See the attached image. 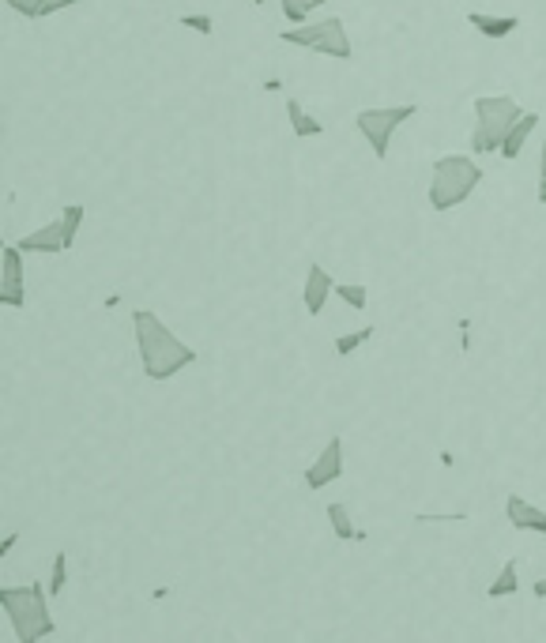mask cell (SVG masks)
Segmentation results:
<instances>
[{"instance_id":"6da1fadb","label":"cell","mask_w":546,"mask_h":643,"mask_svg":"<svg viewBox=\"0 0 546 643\" xmlns=\"http://www.w3.org/2000/svg\"><path fill=\"white\" fill-rule=\"evenodd\" d=\"M132 335H136V350H140L147 380H174L181 369L196 366V350L188 342H181L151 309L132 312Z\"/></svg>"},{"instance_id":"7a4b0ae2","label":"cell","mask_w":546,"mask_h":643,"mask_svg":"<svg viewBox=\"0 0 546 643\" xmlns=\"http://www.w3.org/2000/svg\"><path fill=\"white\" fill-rule=\"evenodd\" d=\"M0 606H5L12 632L19 643H38L57 632V620L50 613V587L23 584V587H0Z\"/></svg>"},{"instance_id":"3957f363","label":"cell","mask_w":546,"mask_h":643,"mask_svg":"<svg viewBox=\"0 0 546 643\" xmlns=\"http://www.w3.org/2000/svg\"><path fill=\"white\" fill-rule=\"evenodd\" d=\"M478 181H482V166L475 162V155H441L433 162L430 188H426L430 211H452L468 204Z\"/></svg>"},{"instance_id":"277c9868","label":"cell","mask_w":546,"mask_h":643,"mask_svg":"<svg viewBox=\"0 0 546 643\" xmlns=\"http://www.w3.org/2000/svg\"><path fill=\"white\" fill-rule=\"evenodd\" d=\"M528 113L513 95H478L475 98V132H471V155L487 158L497 155L505 143L509 128Z\"/></svg>"},{"instance_id":"5b68a950","label":"cell","mask_w":546,"mask_h":643,"mask_svg":"<svg viewBox=\"0 0 546 643\" xmlns=\"http://www.w3.org/2000/svg\"><path fill=\"white\" fill-rule=\"evenodd\" d=\"M279 41H287V46H298V50H313V53L332 57V60H350L354 57L350 34H347L340 15H328V19L302 23V27H287L279 34Z\"/></svg>"},{"instance_id":"8992f818","label":"cell","mask_w":546,"mask_h":643,"mask_svg":"<svg viewBox=\"0 0 546 643\" xmlns=\"http://www.w3.org/2000/svg\"><path fill=\"white\" fill-rule=\"evenodd\" d=\"M418 113L414 102H404V105H369V110H359L354 113V128L362 132V140L369 143V151L377 158H388V147H392V136L400 132V128Z\"/></svg>"},{"instance_id":"52a82bcc","label":"cell","mask_w":546,"mask_h":643,"mask_svg":"<svg viewBox=\"0 0 546 643\" xmlns=\"http://www.w3.org/2000/svg\"><path fill=\"white\" fill-rule=\"evenodd\" d=\"M0 305L5 309H23L27 290H23V249L5 245L0 249Z\"/></svg>"},{"instance_id":"ba28073f","label":"cell","mask_w":546,"mask_h":643,"mask_svg":"<svg viewBox=\"0 0 546 643\" xmlns=\"http://www.w3.org/2000/svg\"><path fill=\"white\" fill-rule=\"evenodd\" d=\"M340 478H343V437L332 433L328 444L321 448V456L305 466V485L317 493V489H328L332 482H340Z\"/></svg>"},{"instance_id":"9c48e42d","label":"cell","mask_w":546,"mask_h":643,"mask_svg":"<svg viewBox=\"0 0 546 643\" xmlns=\"http://www.w3.org/2000/svg\"><path fill=\"white\" fill-rule=\"evenodd\" d=\"M332 294H335V278L328 275V267H324V264H309L305 286H302V305H305V312H309V316H321Z\"/></svg>"},{"instance_id":"30bf717a","label":"cell","mask_w":546,"mask_h":643,"mask_svg":"<svg viewBox=\"0 0 546 643\" xmlns=\"http://www.w3.org/2000/svg\"><path fill=\"white\" fill-rule=\"evenodd\" d=\"M505 520L516 527V530H532V534H542L546 539V512L532 501H523L520 493H509L505 497Z\"/></svg>"},{"instance_id":"8fae6325","label":"cell","mask_w":546,"mask_h":643,"mask_svg":"<svg viewBox=\"0 0 546 643\" xmlns=\"http://www.w3.org/2000/svg\"><path fill=\"white\" fill-rule=\"evenodd\" d=\"M471 31H478L487 41H505L520 31V15H494V12H468Z\"/></svg>"},{"instance_id":"7c38bea8","label":"cell","mask_w":546,"mask_h":643,"mask_svg":"<svg viewBox=\"0 0 546 643\" xmlns=\"http://www.w3.org/2000/svg\"><path fill=\"white\" fill-rule=\"evenodd\" d=\"M23 252H46V256H57V252H65V230H60V219L46 222L41 230L27 233V238H19L15 241Z\"/></svg>"},{"instance_id":"4fadbf2b","label":"cell","mask_w":546,"mask_h":643,"mask_svg":"<svg viewBox=\"0 0 546 643\" xmlns=\"http://www.w3.org/2000/svg\"><path fill=\"white\" fill-rule=\"evenodd\" d=\"M539 124H542V117L528 110V113H523V117L509 128V136H505V143H501V151H497V155L505 158V162H516V158H520V151H523V143H528V136L535 132Z\"/></svg>"},{"instance_id":"5bb4252c","label":"cell","mask_w":546,"mask_h":643,"mask_svg":"<svg viewBox=\"0 0 546 643\" xmlns=\"http://www.w3.org/2000/svg\"><path fill=\"white\" fill-rule=\"evenodd\" d=\"M324 516H328V523H332V534L340 542H366L369 534L366 530H359L354 527V520H350V508L343 504V501H332L328 508H324Z\"/></svg>"},{"instance_id":"9a60e30c","label":"cell","mask_w":546,"mask_h":643,"mask_svg":"<svg viewBox=\"0 0 546 643\" xmlns=\"http://www.w3.org/2000/svg\"><path fill=\"white\" fill-rule=\"evenodd\" d=\"M287 124H290V132L294 136H302V140H309V136H324V124H321V117H313L305 105H302V98H287Z\"/></svg>"},{"instance_id":"2e32d148","label":"cell","mask_w":546,"mask_h":643,"mask_svg":"<svg viewBox=\"0 0 546 643\" xmlns=\"http://www.w3.org/2000/svg\"><path fill=\"white\" fill-rule=\"evenodd\" d=\"M516 591H520V561L513 557V561H505V565H501L497 580L487 587V594H490V598H513Z\"/></svg>"},{"instance_id":"e0dca14e","label":"cell","mask_w":546,"mask_h":643,"mask_svg":"<svg viewBox=\"0 0 546 643\" xmlns=\"http://www.w3.org/2000/svg\"><path fill=\"white\" fill-rule=\"evenodd\" d=\"M83 219H87V207H83V204H68L65 211H60V230H65V252L76 249V238H79Z\"/></svg>"},{"instance_id":"ac0fdd59","label":"cell","mask_w":546,"mask_h":643,"mask_svg":"<svg viewBox=\"0 0 546 643\" xmlns=\"http://www.w3.org/2000/svg\"><path fill=\"white\" fill-rule=\"evenodd\" d=\"M309 12H317V0H279V15L290 27L309 23Z\"/></svg>"},{"instance_id":"d6986e66","label":"cell","mask_w":546,"mask_h":643,"mask_svg":"<svg viewBox=\"0 0 546 643\" xmlns=\"http://www.w3.org/2000/svg\"><path fill=\"white\" fill-rule=\"evenodd\" d=\"M335 297H340L343 305H350L354 312H362L369 305V290L362 283H340V278H335Z\"/></svg>"},{"instance_id":"ffe728a7","label":"cell","mask_w":546,"mask_h":643,"mask_svg":"<svg viewBox=\"0 0 546 643\" xmlns=\"http://www.w3.org/2000/svg\"><path fill=\"white\" fill-rule=\"evenodd\" d=\"M373 335H377L373 324H366V328H359V331H347V335H335V358H350V354L359 350L362 342H369Z\"/></svg>"},{"instance_id":"44dd1931","label":"cell","mask_w":546,"mask_h":643,"mask_svg":"<svg viewBox=\"0 0 546 643\" xmlns=\"http://www.w3.org/2000/svg\"><path fill=\"white\" fill-rule=\"evenodd\" d=\"M50 598H57V594H65V587H68V549H57L53 553V568H50Z\"/></svg>"},{"instance_id":"7402d4cb","label":"cell","mask_w":546,"mask_h":643,"mask_svg":"<svg viewBox=\"0 0 546 643\" xmlns=\"http://www.w3.org/2000/svg\"><path fill=\"white\" fill-rule=\"evenodd\" d=\"M177 23H181L185 31L204 34V38H212V34H215V19H212V15H204V12H185V15H177Z\"/></svg>"},{"instance_id":"603a6c76","label":"cell","mask_w":546,"mask_h":643,"mask_svg":"<svg viewBox=\"0 0 546 643\" xmlns=\"http://www.w3.org/2000/svg\"><path fill=\"white\" fill-rule=\"evenodd\" d=\"M5 8H12L23 19H41V0H5Z\"/></svg>"},{"instance_id":"cb8c5ba5","label":"cell","mask_w":546,"mask_h":643,"mask_svg":"<svg viewBox=\"0 0 546 643\" xmlns=\"http://www.w3.org/2000/svg\"><path fill=\"white\" fill-rule=\"evenodd\" d=\"M76 5H83V0H41V19L57 15V12H68V8H76Z\"/></svg>"},{"instance_id":"d4e9b609","label":"cell","mask_w":546,"mask_h":643,"mask_svg":"<svg viewBox=\"0 0 546 643\" xmlns=\"http://www.w3.org/2000/svg\"><path fill=\"white\" fill-rule=\"evenodd\" d=\"M15 542H19V530H12V534H5V542H0V557H8V553L15 549Z\"/></svg>"},{"instance_id":"484cf974","label":"cell","mask_w":546,"mask_h":643,"mask_svg":"<svg viewBox=\"0 0 546 643\" xmlns=\"http://www.w3.org/2000/svg\"><path fill=\"white\" fill-rule=\"evenodd\" d=\"M539 177L546 181V132H542V147H539Z\"/></svg>"},{"instance_id":"4316f807","label":"cell","mask_w":546,"mask_h":643,"mask_svg":"<svg viewBox=\"0 0 546 643\" xmlns=\"http://www.w3.org/2000/svg\"><path fill=\"white\" fill-rule=\"evenodd\" d=\"M532 594H535V598H546V575H542V580H535V587H532Z\"/></svg>"},{"instance_id":"83f0119b","label":"cell","mask_w":546,"mask_h":643,"mask_svg":"<svg viewBox=\"0 0 546 643\" xmlns=\"http://www.w3.org/2000/svg\"><path fill=\"white\" fill-rule=\"evenodd\" d=\"M264 91H283V79H264Z\"/></svg>"},{"instance_id":"f1b7e54d","label":"cell","mask_w":546,"mask_h":643,"mask_svg":"<svg viewBox=\"0 0 546 643\" xmlns=\"http://www.w3.org/2000/svg\"><path fill=\"white\" fill-rule=\"evenodd\" d=\"M539 204H546V181L539 177Z\"/></svg>"},{"instance_id":"f546056e","label":"cell","mask_w":546,"mask_h":643,"mask_svg":"<svg viewBox=\"0 0 546 643\" xmlns=\"http://www.w3.org/2000/svg\"><path fill=\"white\" fill-rule=\"evenodd\" d=\"M321 5H328V0H317V8H321Z\"/></svg>"},{"instance_id":"4dcf8cb0","label":"cell","mask_w":546,"mask_h":643,"mask_svg":"<svg viewBox=\"0 0 546 643\" xmlns=\"http://www.w3.org/2000/svg\"><path fill=\"white\" fill-rule=\"evenodd\" d=\"M253 5H264V0H253Z\"/></svg>"}]
</instances>
